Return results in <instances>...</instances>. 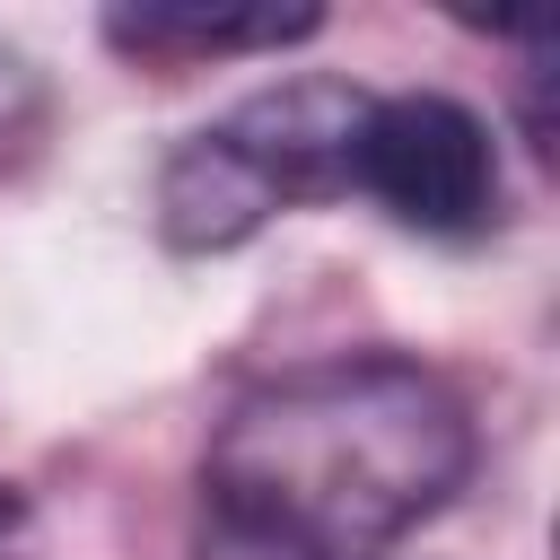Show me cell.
Masks as SVG:
<instances>
[{
	"mask_svg": "<svg viewBox=\"0 0 560 560\" xmlns=\"http://www.w3.org/2000/svg\"><path fill=\"white\" fill-rule=\"evenodd\" d=\"M350 184L385 201L420 236H472L499 210V149L490 122L455 96H368L350 140Z\"/></svg>",
	"mask_w": 560,
	"mask_h": 560,
	"instance_id": "3",
	"label": "cell"
},
{
	"mask_svg": "<svg viewBox=\"0 0 560 560\" xmlns=\"http://www.w3.org/2000/svg\"><path fill=\"white\" fill-rule=\"evenodd\" d=\"M368 96L350 79H280L245 96L228 122L192 131L158 175V228L184 254L245 245L271 210L350 192V140Z\"/></svg>",
	"mask_w": 560,
	"mask_h": 560,
	"instance_id": "2",
	"label": "cell"
},
{
	"mask_svg": "<svg viewBox=\"0 0 560 560\" xmlns=\"http://www.w3.org/2000/svg\"><path fill=\"white\" fill-rule=\"evenodd\" d=\"M472 472V420L411 359H324L228 411L201 464L192 560H359L438 516Z\"/></svg>",
	"mask_w": 560,
	"mask_h": 560,
	"instance_id": "1",
	"label": "cell"
},
{
	"mask_svg": "<svg viewBox=\"0 0 560 560\" xmlns=\"http://www.w3.org/2000/svg\"><path fill=\"white\" fill-rule=\"evenodd\" d=\"M324 9H192V0H140L105 9V44L149 52V61H201V52H280L306 44Z\"/></svg>",
	"mask_w": 560,
	"mask_h": 560,
	"instance_id": "4",
	"label": "cell"
}]
</instances>
